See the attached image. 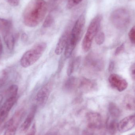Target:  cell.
<instances>
[{"label":"cell","mask_w":135,"mask_h":135,"mask_svg":"<svg viewBox=\"0 0 135 135\" xmlns=\"http://www.w3.org/2000/svg\"><path fill=\"white\" fill-rule=\"evenodd\" d=\"M87 126L89 129L97 132L103 128L102 117L98 113L89 112L86 115Z\"/></svg>","instance_id":"52a82bcc"},{"label":"cell","mask_w":135,"mask_h":135,"mask_svg":"<svg viewBox=\"0 0 135 135\" xmlns=\"http://www.w3.org/2000/svg\"><path fill=\"white\" fill-rule=\"evenodd\" d=\"M53 82L50 81L41 87L36 96V100L39 105L44 106L48 100L53 87Z\"/></svg>","instance_id":"ba28073f"},{"label":"cell","mask_w":135,"mask_h":135,"mask_svg":"<svg viewBox=\"0 0 135 135\" xmlns=\"http://www.w3.org/2000/svg\"><path fill=\"white\" fill-rule=\"evenodd\" d=\"M83 0H68L67 2V8L68 9L72 8L73 7L79 4Z\"/></svg>","instance_id":"4316f807"},{"label":"cell","mask_w":135,"mask_h":135,"mask_svg":"<svg viewBox=\"0 0 135 135\" xmlns=\"http://www.w3.org/2000/svg\"><path fill=\"white\" fill-rule=\"evenodd\" d=\"M130 74L132 79L135 80V62L133 63L130 67Z\"/></svg>","instance_id":"4dcf8cb0"},{"label":"cell","mask_w":135,"mask_h":135,"mask_svg":"<svg viewBox=\"0 0 135 135\" xmlns=\"http://www.w3.org/2000/svg\"><path fill=\"white\" fill-rule=\"evenodd\" d=\"M78 79L75 77L71 76L64 83V90L67 92H71L78 87Z\"/></svg>","instance_id":"e0dca14e"},{"label":"cell","mask_w":135,"mask_h":135,"mask_svg":"<svg viewBox=\"0 0 135 135\" xmlns=\"http://www.w3.org/2000/svg\"><path fill=\"white\" fill-rule=\"evenodd\" d=\"M12 6H17L19 4L20 0H6Z\"/></svg>","instance_id":"1f68e13d"},{"label":"cell","mask_w":135,"mask_h":135,"mask_svg":"<svg viewBox=\"0 0 135 135\" xmlns=\"http://www.w3.org/2000/svg\"><path fill=\"white\" fill-rule=\"evenodd\" d=\"M2 52H3V46H2V42L0 37V56L2 54Z\"/></svg>","instance_id":"8d00e7d4"},{"label":"cell","mask_w":135,"mask_h":135,"mask_svg":"<svg viewBox=\"0 0 135 135\" xmlns=\"http://www.w3.org/2000/svg\"><path fill=\"white\" fill-rule=\"evenodd\" d=\"M118 123L117 119L108 116L106 122V128L110 135H115L118 131Z\"/></svg>","instance_id":"2e32d148"},{"label":"cell","mask_w":135,"mask_h":135,"mask_svg":"<svg viewBox=\"0 0 135 135\" xmlns=\"http://www.w3.org/2000/svg\"><path fill=\"white\" fill-rule=\"evenodd\" d=\"M114 62H111L109 64V71H112L114 68Z\"/></svg>","instance_id":"d590c367"},{"label":"cell","mask_w":135,"mask_h":135,"mask_svg":"<svg viewBox=\"0 0 135 135\" xmlns=\"http://www.w3.org/2000/svg\"><path fill=\"white\" fill-rule=\"evenodd\" d=\"M97 83L94 80L81 78L78 80V88L83 92H89L97 89Z\"/></svg>","instance_id":"7c38bea8"},{"label":"cell","mask_w":135,"mask_h":135,"mask_svg":"<svg viewBox=\"0 0 135 135\" xmlns=\"http://www.w3.org/2000/svg\"><path fill=\"white\" fill-rule=\"evenodd\" d=\"M47 10L45 0H31L23 13L24 24L29 27L38 26L44 19Z\"/></svg>","instance_id":"6da1fadb"},{"label":"cell","mask_w":135,"mask_h":135,"mask_svg":"<svg viewBox=\"0 0 135 135\" xmlns=\"http://www.w3.org/2000/svg\"><path fill=\"white\" fill-rule=\"evenodd\" d=\"M85 65L89 68L96 71H101L104 66V61L94 54L88 55L85 59Z\"/></svg>","instance_id":"9c48e42d"},{"label":"cell","mask_w":135,"mask_h":135,"mask_svg":"<svg viewBox=\"0 0 135 135\" xmlns=\"http://www.w3.org/2000/svg\"><path fill=\"white\" fill-rule=\"evenodd\" d=\"M79 61V58L76 59L72 58L70 60L67 67V74L68 76H70L72 74L74 70L75 66L78 64V62Z\"/></svg>","instance_id":"7402d4cb"},{"label":"cell","mask_w":135,"mask_h":135,"mask_svg":"<svg viewBox=\"0 0 135 135\" xmlns=\"http://www.w3.org/2000/svg\"><path fill=\"white\" fill-rule=\"evenodd\" d=\"M37 109V105H34L32 106L28 115L21 127V132L25 133L29 129L35 116Z\"/></svg>","instance_id":"5bb4252c"},{"label":"cell","mask_w":135,"mask_h":135,"mask_svg":"<svg viewBox=\"0 0 135 135\" xmlns=\"http://www.w3.org/2000/svg\"><path fill=\"white\" fill-rule=\"evenodd\" d=\"M128 36L131 42L135 44V25L130 30L128 33Z\"/></svg>","instance_id":"f1b7e54d"},{"label":"cell","mask_w":135,"mask_h":135,"mask_svg":"<svg viewBox=\"0 0 135 135\" xmlns=\"http://www.w3.org/2000/svg\"><path fill=\"white\" fill-rule=\"evenodd\" d=\"M25 111L23 109H19L13 114L7 123L4 135H15L19 124L24 115Z\"/></svg>","instance_id":"8992f818"},{"label":"cell","mask_w":135,"mask_h":135,"mask_svg":"<svg viewBox=\"0 0 135 135\" xmlns=\"http://www.w3.org/2000/svg\"><path fill=\"white\" fill-rule=\"evenodd\" d=\"M95 132H94V131L86 128L83 131L82 135H94L95 134Z\"/></svg>","instance_id":"d6a6232c"},{"label":"cell","mask_w":135,"mask_h":135,"mask_svg":"<svg viewBox=\"0 0 135 135\" xmlns=\"http://www.w3.org/2000/svg\"><path fill=\"white\" fill-rule=\"evenodd\" d=\"M4 42L9 50L12 51L15 46V38L12 31L3 35Z\"/></svg>","instance_id":"d6986e66"},{"label":"cell","mask_w":135,"mask_h":135,"mask_svg":"<svg viewBox=\"0 0 135 135\" xmlns=\"http://www.w3.org/2000/svg\"><path fill=\"white\" fill-rule=\"evenodd\" d=\"M124 50V44H122L121 45H120L118 47L115 52V54L116 55H118L121 54V53L123 52Z\"/></svg>","instance_id":"f546056e"},{"label":"cell","mask_w":135,"mask_h":135,"mask_svg":"<svg viewBox=\"0 0 135 135\" xmlns=\"http://www.w3.org/2000/svg\"><path fill=\"white\" fill-rule=\"evenodd\" d=\"M128 135H135V134H130Z\"/></svg>","instance_id":"f35d334b"},{"label":"cell","mask_w":135,"mask_h":135,"mask_svg":"<svg viewBox=\"0 0 135 135\" xmlns=\"http://www.w3.org/2000/svg\"><path fill=\"white\" fill-rule=\"evenodd\" d=\"M54 22V19L53 16L49 14L46 17L43 24V27L44 28H47L52 26Z\"/></svg>","instance_id":"cb8c5ba5"},{"label":"cell","mask_w":135,"mask_h":135,"mask_svg":"<svg viewBox=\"0 0 135 135\" xmlns=\"http://www.w3.org/2000/svg\"><path fill=\"white\" fill-rule=\"evenodd\" d=\"M97 135H106L105 129L104 128H102L97 132Z\"/></svg>","instance_id":"e575fe53"},{"label":"cell","mask_w":135,"mask_h":135,"mask_svg":"<svg viewBox=\"0 0 135 135\" xmlns=\"http://www.w3.org/2000/svg\"><path fill=\"white\" fill-rule=\"evenodd\" d=\"M102 20L101 15H97L90 22L82 44V48L84 52H88L91 48L93 40L99 32Z\"/></svg>","instance_id":"277c9868"},{"label":"cell","mask_w":135,"mask_h":135,"mask_svg":"<svg viewBox=\"0 0 135 135\" xmlns=\"http://www.w3.org/2000/svg\"><path fill=\"white\" fill-rule=\"evenodd\" d=\"M2 100H3V96L1 94H0V105L2 102Z\"/></svg>","instance_id":"74e56055"},{"label":"cell","mask_w":135,"mask_h":135,"mask_svg":"<svg viewBox=\"0 0 135 135\" xmlns=\"http://www.w3.org/2000/svg\"><path fill=\"white\" fill-rule=\"evenodd\" d=\"M18 91V87L17 85H13L10 86L6 91L7 98L17 97Z\"/></svg>","instance_id":"603a6c76"},{"label":"cell","mask_w":135,"mask_h":135,"mask_svg":"<svg viewBox=\"0 0 135 135\" xmlns=\"http://www.w3.org/2000/svg\"><path fill=\"white\" fill-rule=\"evenodd\" d=\"M8 78V73L7 71H4L0 75V88L2 87Z\"/></svg>","instance_id":"83f0119b"},{"label":"cell","mask_w":135,"mask_h":135,"mask_svg":"<svg viewBox=\"0 0 135 135\" xmlns=\"http://www.w3.org/2000/svg\"><path fill=\"white\" fill-rule=\"evenodd\" d=\"M7 119L8 117H0V135L2 134L3 131L7 126Z\"/></svg>","instance_id":"484cf974"},{"label":"cell","mask_w":135,"mask_h":135,"mask_svg":"<svg viewBox=\"0 0 135 135\" xmlns=\"http://www.w3.org/2000/svg\"><path fill=\"white\" fill-rule=\"evenodd\" d=\"M85 23V18L82 14L78 18L71 28L70 37L65 49L64 55L66 58H69L72 55L82 35Z\"/></svg>","instance_id":"7a4b0ae2"},{"label":"cell","mask_w":135,"mask_h":135,"mask_svg":"<svg viewBox=\"0 0 135 135\" xmlns=\"http://www.w3.org/2000/svg\"><path fill=\"white\" fill-rule=\"evenodd\" d=\"M12 23L9 21L0 17V32L2 35L11 31Z\"/></svg>","instance_id":"ffe728a7"},{"label":"cell","mask_w":135,"mask_h":135,"mask_svg":"<svg viewBox=\"0 0 135 135\" xmlns=\"http://www.w3.org/2000/svg\"><path fill=\"white\" fill-rule=\"evenodd\" d=\"M123 104L126 109L129 111L135 110V98L132 95L127 94L123 100Z\"/></svg>","instance_id":"ac0fdd59"},{"label":"cell","mask_w":135,"mask_h":135,"mask_svg":"<svg viewBox=\"0 0 135 135\" xmlns=\"http://www.w3.org/2000/svg\"><path fill=\"white\" fill-rule=\"evenodd\" d=\"M17 101V97L7 98L0 109V117H8L9 112Z\"/></svg>","instance_id":"9a60e30c"},{"label":"cell","mask_w":135,"mask_h":135,"mask_svg":"<svg viewBox=\"0 0 135 135\" xmlns=\"http://www.w3.org/2000/svg\"><path fill=\"white\" fill-rule=\"evenodd\" d=\"M105 39V35L102 32H98L95 37V42L98 45H102L104 42Z\"/></svg>","instance_id":"d4e9b609"},{"label":"cell","mask_w":135,"mask_h":135,"mask_svg":"<svg viewBox=\"0 0 135 135\" xmlns=\"http://www.w3.org/2000/svg\"><path fill=\"white\" fill-rule=\"evenodd\" d=\"M71 29L68 27L59 38L55 49V54L57 55H59L61 54L65 50L70 37Z\"/></svg>","instance_id":"4fadbf2b"},{"label":"cell","mask_w":135,"mask_h":135,"mask_svg":"<svg viewBox=\"0 0 135 135\" xmlns=\"http://www.w3.org/2000/svg\"><path fill=\"white\" fill-rule=\"evenodd\" d=\"M108 81L110 85L119 92L125 90L128 86V83L127 80L117 74L110 75Z\"/></svg>","instance_id":"30bf717a"},{"label":"cell","mask_w":135,"mask_h":135,"mask_svg":"<svg viewBox=\"0 0 135 135\" xmlns=\"http://www.w3.org/2000/svg\"><path fill=\"white\" fill-rule=\"evenodd\" d=\"M47 47L45 42H41L35 45L22 55L20 63L22 67L26 68L31 66L42 57Z\"/></svg>","instance_id":"3957f363"},{"label":"cell","mask_w":135,"mask_h":135,"mask_svg":"<svg viewBox=\"0 0 135 135\" xmlns=\"http://www.w3.org/2000/svg\"><path fill=\"white\" fill-rule=\"evenodd\" d=\"M109 116L118 119L120 115V111L119 107L113 102L109 103L108 106Z\"/></svg>","instance_id":"44dd1931"},{"label":"cell","mask_w":135,"mask_h":135,"mask_svg":"<svg viewBox=\"0 0 135 135\" xmlns=\"http://www.w3.org/2000/svg\"><path fill=\"white\" fill-rule=\"evenodd\" d=\"M135 127V113L121 120L118 123V131L124 133Z\"/></svg>","instance_id":"8fae6325"},{"label":"cell","mask_w":135,"mask_h":135,"mask_svg":"<svg viewBox=\"0 0 135 135\" xmlns=\"http://www.w3.org/2000/svg\"><path fill=\"white\" fill-rule=\"evenodd\" d=\"M111 23L118 29H122L128 27L130 23L131 17L128 11L124 8L117 9L111 13Z\"/></svg>","instance_id":"5b68a950"},{"label":"cell","mask_w":135,"mask_h":135,"mask_svg":"<svg viewBox=\"0 0 135 135\" xmlns=\"http://www.w3.org/2000/svg\"><path fill=\"white\" fill-rule=\"evenodd\" d=\"M36 127L35 124H34L32 127L31 128V130L29 131V132L26 135H36Z\"/></svg>","instance_id":"836d02e7"}]
</instances>
